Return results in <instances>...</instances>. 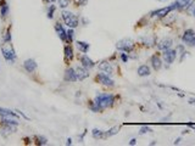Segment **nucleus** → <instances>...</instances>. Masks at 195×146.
I'll list each match as a JSON object with an SVG mask.
<instances>
[{"instance_id":"f257e3e1","label":"nucleus","mask_w":195,"mask_h":146,"mask_svg":"<svg viewBox=\"0 0 195 146\" xmlns=\"http://www.w3.org/2000/svg\"><path fill=\"white\" fill-rule=\"evenodd\" d=\"M94 102L101 108L105 110L107 107H111L115 102V96L112 94H98L94 99Z\"/></svg>"},{"instance_id":"f03ea898","label":"nucleus","mask_w":195,"mask_h":146,"mask_svg":"<svg viewBox=\"0 0 195 146\" xmlns=\"http://www.w3.org/2000/svg\"><path fill=\"white\" fill-rule=\"evenodd\" d=\"M0 50H1V54H2L4 59H5L7 62H10V63L15 62V60H16V52H15L12 45H11V42L4 43V44L1 45V48H0Z\"/></svg>"},{"instance_id":"7ed1b4c3","label":"nucleus","mask_w":195,"mask_h":146,"mask_svg":"<svg viewBox=\"0 0 195 146\" xmlns=\"http://www.w3.org/2000/svg\"><path fill=\"white\" fill-rule=\"evenodd\" d=\"M61 16H62V20L65 21V23L68 26V28H76V27H78L79 20H78L77 16L73 15L72 12L63 10V11L61 12Z\"/></svg>"},{"instance_id":"20e7f679","label":"nucleus","mask_w":195,"mask_h":146,"mask_svg":"<svg viewBox=\"0 0 195 146\" xmlns=\"http://www.w3.org/2000/svg\"><path fill=\"white\" fill-rule=\"evenodd\" d=\"M134 42L133 39L131 38H124V39H121L119 42H117L116 48L117 50H121L123 52H131L133 49H134Z\"/></svg>"},{"instance_id":"39448f33","label":"nucleus","mask_w":195,"mask_h":146,"mask_svg":"<svg viewBox=\"0 0 195 146\" xmlns=\"http://www.w3.org/2000/svg\"><path fill=\"white\" fill-rule=\"evenodd\" d=\"M176 9H178V6H177V4H171V5H168V6H165V7H161V9H158V10H155V11H153L151 12V16H156V17H166V16H168L170 15V12L171 11H173Z\"/></svg>"},{"instance_id":"423d86ee","label":"nucleus","mask_w":195,"mask_h":146,"mask_svg":"<svg viewBox=\"0 0 195 146\" xmlns=\"http://www.w3.org/2000/svg\"><path fill=\"white\" fill-rule=\"evenodd\" d=\"M182 42L184 45L188 46H195V31L193 29H187L184 34L182 35Z\"/></svg>"},{"instance_id":"0eeeda50","label":"nucleus","mask_w":195,"mask_h":146,"mask_svg":"<svg viewBox=\"0 0 195 146\" xmlns=\"http://www.w3.org/2000/svg\"><path fill=\"white\" fill-rule=\"evenodd\" d=\"M177 55H178L177 49H176V50H172V49L170 48V49H167V50H163V59H165L166 63H168V65H172V63L175 62L176 59H177Z\"/></svg>"},{"instance_id":"6e6552de","label":"nucleus","mask_w":195,"mask_h":146,"mask_svg":"<svg viewBox=\"0 0 195 146\" xmlns=\"http://www.w3.org/2000/svg\"><path fill=\"white\" fill-rule=\"evenodd\" d=\"M97 79L99 81V83H101L102 85H105V86H110V88L115 86L114 79L110 78L106 73H99V74L97 76Z\"/></svg>"},{"instance_id":"1a4fd4ad","label":"nucleus","mask_w":195,"mask_h":146,"mask_svg":"<svg viewBox=\"0 0 195 146\" xmlns=\"http://www.w3.org/2000/svg\"><path fill=\"white\" fill-rule=\"evenodd\" d=\"M65 81L66 82H71V83H73V82H77V74H76V71L73 69V68H67L66 71H65Z\"/></svg>"},{"instance_id":"9d476101","label":"nucleus","mask_w":195,"mask_h":146,"mask_svg":"<svg viewBox=\"0 0 195 146\" xmlns=\"http://www.w3.org/2000/svg\"><path fill=\"white\" fill-rule=\"evenodd\" d=\"M23 67H24V69H26L28 73H32V72H34V71L37 69L38 65H37V62H36L33 59H27V60L23 62Z\"/></svg>"},{"instance_id":"9b49d317","label":"nucleus","mask_w":195,"mask_h":146,"mask_svg":"<svg viewBox=\"0 0 195 146\" xmlns=\"http://www.w3.org/2000/svg\"><path fill=\"white\" fill-rule=\"evenodd\" d=\"M172 44H173V40L171 38L166 37V38H162L160 42L157 43V48L160 50H167V49H170L172 46Z\"/></svg>"},{"instance_id":"f8f14e48","label":"nucleus","mask_w":195,"mask_h":146,"mask_svg":"<svg viewBox=\"0 0 195 146\" xmlns=\"http://www.w3.org/2000/svg\"><path fill=\"white\" fill-rule=\"evenodd\" d=\"M99 69L100 71H102V72H105L106 74H112V72H114V67H112V65L110 62H107V61H101V62L99 63Z\"/></svg>"},{"instance_id":"ddd939ff","label":"nucleus","mask_w":195,"mask_h":146,"mask_svg":"<svg viewBox=\"0 0 195 146\" xmlns=\"http://www.w3.org/2000/svg\"><path fill=\"white\" fill-rule=\"evenodd\" d=\"M76 74H77V79L78 81H84L88 76H89V73H88V69L87 68H84L83 66H78L76 67Z\"/></svg>"},{"instance_id":"4468645a","label":"nucleus","mask_w":195,"mask_h":146,"mask_svg":"<svg viewBox=\"0 0 195 146\" xmlns=\"http://www.w3.org/2000/svg\"><path fill=\"white\" fill-rule=\"evenodd\" d=\"M80 63H82V66H83L84 68H87V69H90V68H93V67L95 66V62H94L88 55H83V56L80 57Z\"/></svg>"},{"instance_id":"2eb2a0df","label":"nucleus","mask_w":195,"mask_h":146,"mask_svg":"<svg viewBox=\"0 0 195 146\" xmlns=\"http://www.w3.org/2000/svg\"><path fill=\"white\" fill-rule=\"evenodd\" d=\"M136 73H138L139 77H149V76L151 74V69H150L149 66H146V65H141V66L138 67Z\"/></svg>"},{"instance_id":"dca6fc26","label":"nucleus","mask_w":195,"mask_h":146,"mask_svg":"<svg viewBox=\"0 0 195 146\" xmlns=\"http://www.w3.org/2000/svg\"><path fill=\"white\" fill-rule=\"evenodd\" d=\"M150 62H151V67L155 69V71H160L161 67H162V61L160 59L158 55H153L151 59H150Z\"/></svg>"},{"instance_id":"f3484780","label":"nucleus","mask_w":195,"mask_h":146,"mask_svg":"<svg viewBox=\"0 0 195 146\" xmlns=\"http://www.w3.org/2000/svg\"><path fill=\"white\" fill-rule=\"evenodd\" d=\"M55 31H56V33H58V38L65 42V40H66V33H67V31H65V28L62 27L61 23H56V24H55Z\"/></svg>"},{"instance_id":"a211bd4d","label":"nucleus","mask_w":195,"mask_h":146,"mask_svg":"<svg viewBox=\"0 0 195 146\" xmlns=\"http://www.w3.org/2000/svg\"><path fill=\"white\" fill-rule=\"evenodd\" d=\"M1 122L2 124H10V125H19V121L16 119V117H12V116H5V117H1Z\"/></svg>"},{"instance_id":"6ab92c4d","label":"nucleus","mask_w":195,"mask_h":146,"mask_svg":"<svg viewBox=\"0 0 195 146\" xmlns=\"http://www.w3.org/2000/svg\"><path fill=\"white\" fill-rule=\"evenodd\" d=\"M16 129H15V125H10V124H4L2 129H1V135L2 136H6L7 134H11L14 133Z\"/></svg>"},{"instance_id":"aec40b11","label":"nucleus","mask_w":195,"mask_h":146,"mask_svg":"<svg viewBox=\"0 0 195 146\" xmlns=\"http://www.w3.org/2000/svg\"><path fill=\"white\" fill-rule=\"evenodd\" d=\"M76 44H77L78 50H79L80 52H83V54L88 52V50H89V48H90V45H89L88 43H85V42H80V40H78Z\"/></svg>"},{"instance_id":"412c9836","label":"nucleus","mask_w":195,"mask_h":146,"mask_svg":"<svg viewBox=\"0 0 195 146\" xmlns=\"http://www.w3.org/2000/svg\"><path fill=\"white\" fill-rule=\"evenodd\" d=\"M9 11H10V7H9V5L2 0V4L0 5V15H1V17L2 19H5L7 15H9Z\"/></svg>"},{"instance_id":"4be33fe9","label":"nucleus","mask_w":195,"mask_h":146,"mask_svg":"<svg viewBox=\"0 0 195 146\" xmlns=\"http://www.w3.org/2000/svg\"><path fill=\"white\" fill-rule=\"evenodd\" d=\"M192 2H193V0H176V4H177V6H178V9H185V7H188Z\"/></svg>"},{"instance_id":"5701e85b","label":"nucleus","mask_w":195,"mask_h":146,"mask_svg":"<svg viewBox=\"0 0 195 146\" xmlns=\"http://www.w3.org/2000/svg\"><path fill=\"white\" fill-rule=\"evenodd\" d=\"M118 130H119V128H118V127H112V128H110L107 131H105L104 138H111V136L116 135L117 133H118Z\"/></svg>"},{"instance_id":"b1692460","label":"nucleus","mask_w":195,"mask_h":146,"mask_svg":"<svg viewBox=\"0 0 195 146\" xmlns=\"http://www.w3.org/2000/svg\"><path fill=\"white\" fill-rule=\"evenodd\" d=\"M0 116L1 117H5V116H12V117H16V115L9 110V108H4V107H0Z\"/></svg>"},{"instance_id":"393cba45","label":"nucleus","mask_w":195,"mask_h":146,"mask_svg":"<svg viewBox=\"0 0 195 146\" xmlns=\"http://www.w3.org/2000/svg\"><path fill=\"white\" fill-rule=\"evenodd\" d=\"M104 134H105V131H102V130H100V129H93V131H92V135H93V138L94 139H102L104 138Z\"/></svg>"},{"instance_id":"a878e982","label":"nucleus","mask_w":195,"mask_h":146,"mask_svg":"<svg viewBox=\"0 0 195 146\" xmlns=\"http://www.w3.org/2000/svg\"><path fill=\"white\" fill-rule=\"evenodd\" d=\"M65 56H66V59H68V60H71V59L73 57V50H72V48H71L70 45H66V46H65Z\"/></svg>"},{"instance_id":"bb28decb","label":"nucleus","mask_w":195,"mask_h":146,"mask_svg":"<svg viewBox=\"0 0 195 146\" xmlns=\"http://www.w3.org/2000/svg\"><path fill=\"white\" fill-rule=\"evenodd\" d=\"M73 35H75V32H73V28H70L66 33V42L71 43L73 40Z\"/></svg>"},{"instance_id":"cd10ccee","label":"nucleus","mask_w":195,"mask_h":146,"mask_svg":"<svg viewBox=\"0 0 195 146\" xmlns=\"http://www.w3.org/2000/svg\"><path fill=\"white\" fill-rule=\"evenodd\" d=\"M55 10H56V6L55 5H50L49 6V10H48V19L49 20H51L53 17H54V12H55Z\"/></svg>"},{"instance_id":"c85d7f7f","label":"nucleus","mask_w":195,"mask_h":146,"mask_svg":"<svg viewBox=\"0 0 195 146\" xmlns=\"http://www.w3.org/2000/svg\"><path fill=\"white\" fill-rule=\"evenodd\" d=\"M2 42L6 43V42H11V33H10V29H7L2 37Z\"/></svg>"},{"instance_id":"c756f323","label":"nucleus","mask_w":195,"mask_h":146,"mask_svg":"<svg viewBox=\"0 0 195 146\" xmlns=\"http://www.w3.org/2000/svg\"><path fill=\"white\" fill-rule=\"evenodd\" d=\"M37 144H38V145H46V144H48V140H46V138H44V136H37Z\"/></svg>"},{"instance_id":"7c9ffc66","label":"nucleus","mask_w":195,"mask_h":146,"mask_svg":"<svg viewBox=\"0 0 195 146\" xmlns=\"http://www.w3.org/2000/svg\"><path fill=\"white\" fill-rule=\"evenodd\" d=\"M89 108H90V110H92L93 112H100V111H102V110H101V108H100V107H99V106H98V105L95 104L94 101H93V102L90 104V106H89Z\"/></svg>"},{"instance_id":"2f4dec72","label":"nucleus","mask_w":195,"mask_h":146,"mask_svg":"<svg viewBox=\"0 0 195 146\" xmlns=\"http://www.w3.org/2000/svg\"><path fill=\"white\" fill-rule=\"evenodd\" d=\"M153 131V129L150 128V127H146V125H144V127H141L140 128V134H146V133H151Z\"/></svg>"},{"instance_id":"473e14b6","label":"nucleus","mask_w":195,"mask_h":146,"mask_svg":"<svg viewBox=\"0 0 195 146\" xmlns=\"http://www.w3.org/2000/svg\"><path fill=\"white\" fill-rule=\"evenodd\" d=\"M58 6L62 7V9L67 7L68 4H70V0H58Z\"/></svg>"},{"instance_id":"72a5a7b5","label":"nucleus","mask_w":195,"mask_h":146,"mask_svg":"<svg viewBox=\"0 0 195 146\" xmlns=\"http://www.w3.org/2000/svg\"><path fill=\"white\" fill-rule=\"evenodd\" d=\"M121 59H122L123 62H127V61H128V56H127L126 54H121Z\"/></svg>"},{"instance_id":"f704fd0d","label":"nucleus","mask_w":195,"mask_h":146,"mask_svg":"<svg viewBox=\"0 0 195 146\" xmlns=\"http://www.w3.org/2000/svg\"><path fill=\"white\" fill-rule=\"evenodd\" d=\"M87 2H88V0H78V4H79L80 6H84Z\"/></svg>"},{"instance_id":"c9c22d12","label":"nucleus","mask_w":195,"mask_h":146,"mask_svg":"<svg viewBox=\"0 0 195 146\" xmlns=\"http://www.w3.org/2000/svg\"><path fill=\"white\" fill-rule=\"evenodd\" d=\"M180 141H182V138H177V139L175 140V143H173V144H175V145H178V144H179Z\"/></svg>"},{"instance_id":"e433bc0d","label":"nucleus","mask_w":195,"mask_h":146,"mask_svg":"<svg viewBox=\"0 0 195 146\" xmlns=\"http://www.w3.org/2000/svg\"><path fill=\"white\" fill-rule=\"evenodd\" d=\"M136 139H134V138H133V139H132V140H131V141H129V145H136Z\"/></svg>"},{"instance_id":"4c0bfd02","label":"nucleus","mask_w":195,"mask_h":146,"mask_svg":"<svg viewBox=\"0 0 195 146\" xmlns=\"http://www.w3.org/2000/svg\"><path fill=\"white\" fill-rule=\"evenodd\" d=\"M17 112H19V115H21L24 119H28V117H27V116H24V113H23V112H21V111H17Z\"/></svg>"},{"instance_id":"58836bf2","label":"nucleus","mask_w":195,"mask_h":146,"mask_svg":"<svg viewBox=\"0 0 195 146\" xmlns=\"http://www.w3.org/2000/svg\"><path fill=\"white\" fill-rule=\"evenodd\" d=\"M71 144H72V140L68 138V139H67V141H66V145H71Z\"/></svg>"},{"instance_id":"ea45409f","label":"nucleus","mask_w":195,"mask_h":146,"mask_svg":"<svg viewBox=\"0 0 195 146\" xmlns=\"http://www.w3.org/2000/svg\"><path fill=\"white\" fill-rule=\"evenodd\" d=\"M189 104H190V105H194L195 104V100H194V99H190V100H189Z\"/></svg>"},{"instance_id":"a19ab883","label":"nucleus","mask_w":195,"mask_h":146,"mask_svg":"<svg viewBox=\"0 0 195 146\" xmlns=\"http://www.w3.org/2000/svg\"><path fill=\"white\" fill-rule=\"evenodd\" d=\"M156 144H157V143H156L155 140H154V141H151V143H150V145H156Z\"/></svg>"},{"instance_id":"79ce46f5","label":"nucleus","mask_w":195,"mask_h":146,"mask_svg":"<svg viewBox=\"0 0 195 146\" xmlns=\"http://www.w3.org/2000/svg\"><path fill=\"white\" fill-rule=\"evenodd\" d=\"M193 16L195 17V5H194V7H193Z\"/></svg>"},{"instance_id":"37998d69","label":"nucleus","mask_w":195,"mask_h":146,"mask_svg":"<svg viewBox=\"0 0 195 146\" xmlns=\"http://www.w3.org/2000/svg\"><path fill=\"white\" fill-rule=\"evenodd\" d=\"M158 1H166V0H158Z\"/></svg>"},{"instance_id":"c03bdc74","label":"nucleus","mask_w":195,"mask_h":146,"mask_svg":"<svg viewBox=\"0 0 195 146\" xmlns=\"http://www.w3.org/2000/svg\"><path fill=\"white\" fill-rule=\"evenodd\" d=\"M50 1H51V2H53V1H55V0H50Z\"/></svg>"}]
</instances>
